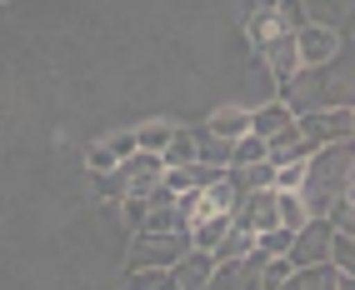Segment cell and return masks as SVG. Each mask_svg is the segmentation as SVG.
<instances>
[{
  "instance_id": "obj_1",
  "label": "cell",
  "mask_w": 355,
  "mask_h": 290,
  "mask_svg": "<svg viewBox=\"0 0 355 290\" xmlns=\"http://www.w3.org/2000/svg\"><path fill=\"white\" fill-rule=\"evenodd\" d=\"M291 115H311V110H330V105H350V60H325V65H300L291 80H280V95Z\"/></svg>"
},
{
  "instance_id": "obj_2",
  "label": "cell",
  "mask_w": 355,
  "mask_h": 290,
  "mask_svg": "<svg viewBox=\"0 0 355 290\" xmlns=\"http://www.w3.org/2000/svg\"><path fill=\"white\" fill-rule=\"evenodd\" d=\"M300 205L305 215H325L340 196H350V140H330L305 160V180H300Z\"/></svg>"
},
{
  "instance_id": "obj_3",
  "label": "cell",
  "mask_w": 355,
  "mask_h": 290,
  "mask_svg": "<svg viewBox=\"0 0 355 290\" xmlns=\"http://www.w3.org/2000/svg\"><path fill=\"white\" fill-rule=\"evenodd\" d=\"M191 250V240H185V230H135V246H130V260L125 271H171V265Z\"/></svg>"
},
{
  "instance_id": "obj_4",
  "label": "cell",
  "mask_w": 355,
  "mask_h": 290,
  "mask_svg": "<svg viewBox=\"0 0 355 290\" xmlns=\"http://www.w3.org/2000/svg\"><path fill=\"white\" fill-rule=\"evenodd\" d=\"M295 130H300V140L311 145V151H320V145H330V140H350V105L295 115Z\"/></svg>"
},
{
  "instance_id": "obj_5",
  "label": "cell",
  "mask_w": 355,
  "mask_h": 290,
  "mask_svg": "<svg viewBox=\"0 0 355 290\" xmlns=\"http://www.w3.org/2000/svg\"><path fill=\"white\" fill-rule=\"evenodd\" d=\"M230 225H245L250 235L275 230L280 225L275 221V190H245V196L235 201V210H230Z\"/></svg>"
},
{
  "instance_id": "obj_6",
  "label": "cell",
  "mask_w": 355,
  "mask_h": 290,
  "mask_svg": "<svg viewBox=\"0 0 355 290\" xmlns=\"http://www.w3.org/2000/svg\"><path fill=\"white\" fill-rule=\"evenodd\" d=\"M330 250V225L320 221V215H311L295 235H291V246H286V260L291 265H320Z\"/></svg>"
},
{
  "instance_id": "obj_7",
  "label": "cell",
  "mask_w": 355,
  "mask_h": 290,
  "mask_svg": "<svg viewBox=\"0 0 355 290\" xmlns=\"http://www.w3.org/2000/svg\"><path fill=\"white\" fill-rule=\"evenodd\" d=\"M295 56L300 65H325L340 56V31H325V26H300L295 31Z\"/></svg>"
},
{
  "instance_id": "obj_8",
  "label": "cell",
  "mask_w": 355,
  "mask_h": 290,
  "mask_svg": "<svg viewBox=\"0 0 355 290\" xmlns=\"http://www.w3.org/2000/svg\"><path fill=\"white\" fill-rule=\"evenodd\" d=\"M115 171L125 176V196H150V190L160 185V155H146V151H135L125 160H115Z\"/></svg>"
},
{
  "instance_id": "obj_9",
  "label": "cell",
  "mask_w": 355,
  "mask_h": 290,
  "mask_svg": "<svg viewBox=\"0 0 355 290\" xmlns=\"http://www.w3.org/2000/svg\"><path fill=\"white\" fill-rule=\"evenodd\" d=\"M210 271H216V255L191 246V250L171 265V290H200V285L210 280Z\"/></svg>"
},
{
  "instance_id": "obj_10",
  "label": "cell",
  "mask_w": 355,
  "mask_h": 290,
  "mask_svg": "<svg viewBox=\"0 0 355 290\" xmlns=\"http://www.w3.org/2000/svg\"><path fill=\"white\" fill-rule=\"evenodd\" d=\"M300 10H305V26L350 35V0H300Z\"/></svg>"
},
{
  "instance_id": "obj_11",
  "label": "cell",
  "mask_w": 355,
  "mask_h": 290,
  "mask_svg": "<svg viewBox=\"0 0 355 290\" xmlns=\"http://www.w3.org/2000/svg\"><path fill=\"white\" fill-rule=\"evenodd\" d=\"M260 60H266V76L280 85V80H291L295 70H300V56H295V35H280L270 40L266 51H260Z\"/></svg>"
},
{
  "instance_id": "obj_12",
  "label": "cell",
  "mask_w": 355,
  "mask_h": 290,
  "mask_svg": "<svg viewBox=\"0 0 355 290\" xmlns=\"http://www.w3.org/2000/svg\"><path fill=\"white\" fill-rule=\"evenodd\" d=\"M245 35H250V45L255 51H266L270 40H280V35H295L286 20H280V10L270 6V10H255V15H245Z\"/></svg>"
},
{
  "instance_id": "obj_13",
  "label": "cell",
  "mask_w": 355,
  "mask_h": 290,
  "mask_svg": "<svg viewBox=\"0 0 355 290\" xmlns=\"http://www.w3.org/2000/svg\"><path fill=\"white\" fill-rule=\"evenodd\" d=\"M266 160H270V165H286V160H311V145L300 140L295 120H291L286 130H275V135L266 140Z\"/></svg>"
},
{
  "instance_id": "obj_14",
  "label": "cell",
  "mask_w": 355,
  "mask_h": 290,
  "mask_svg": "<svg viewBox=\"0 0 355 290\" xmlns=\"http://www.w3.org/2000/svg\"><path fill=\"white\" fill-rule=\"evenodd\" d=\"M291 105L286 101H266V105H260V110H250V135H260V140H270L275 130H286L291 126Z\"/></svg>"
},
{
  "instance_id": "obj_15",
  "label": "cell",
  "mask_w": 355,
  "mask_h": 290,
  "mask_svg": "<svg viewBox=\"0 0 355 290\" xmlns=\"http://www.w3.org/2000/svg\"><path fill=\"white\" fill-rule=\"evenodd\" d=\"M205 130L220 135V140H241V135L250 130V110H241V105H220L216 115L205 120Z\"/></svg>"
},
{
  "instance_id": "obj_16",
  "label": "cell",
  "mask_w": 355,
  "mask_h": 290,
  "mask_svg": "<svg viewBox=\"0 0 355 290\" xmlns=\"http://www.w3.org/2000/svg\"><path fill=\"white\" fill-rule=\"evenodd\" d=\"M250 250H255V235H250L245 225H225V235L210 246V255H216V260H245Z\"/></svg>"
},
{
  "instance_id": "obj_17",
  "label": "cell",
  "mask_w": 355,
  "mask_h": 290,
  "mask_svg": "<svg viewBox=\"0 0 355 290\" xmlns=\"http://www.w3.org/2000/svg\"><path fill=\"white\" fill-rule=\"evenodd\" d=\"M196 160H200V165H216V171H225V165H230V140L210 135V130H196Z\"/></svg>"
},
{
  "instance_id": "obj_18",
  "label": "cell",
  "mask_w": 355,
  "mask_h": 290,
  "mask_svg": "<svg viewBox=\"0 0 355 290\" xmlns=\"http://www.w3.org/2000/svg\"><path fill=\"white\" fill-rule=\"evenodd\" d=\"M171 135H175V126H171V120H146V126L135 130V151H146V155H160Z\"/></svg>"
},
{
  "instance_id": "obj_19",
  "label": "cell",
  "mask_w": 355,
  "mask_h": 290,
  "mask_svg": "<svg viewBox=\"0 0 355 290\" xmlns=\"http://www.w3.org/2000/svg\"><path fill=\"white\" fill-rule=\"evenodd\" d=\"M270 176H275V165H270V160H255V165H235V171H230V180L241 185V196H245V190H270Z\"/></svg>"
},
{
  "instance_id": "obj_20",
  "label": "cell",
  "mask_w": 355,
  "mask_h": 290,
  "mask_svg": "<svg viewBox=\"0 0 355 290\" xmlns=\"http://www.w3.org/2000/svg\"><path fill=\"white\" fill-rule=\"evenodd\" d=\"M191 160H196V130L175 126V135L165 140V151H160V165H191Z\"/></svg>"
},
{
  "instance_id": "obj_21",
  "label": "cell",
  "mask_w": 355,
  "mask_h": 290,
  "mask_svg": "<svg viewBox=\"0 0 355 290\" xmlns=\"http://www.w3.org/2000/svg\"><path fill=\"white\" fill-rule=\"evenodd\" d=\"M255 160H266V140L260 135H241V140H230V165L225 171H235V165H255Z\"/></svg>"
},
{
  "instance_id": "obj_22",
  "label": "cell",
  "mask_w": 355,
  "mask_h": 290,
  "mask_svg": "<svg viewBox=\"0 0 355 290\" xmlns=\"http://www.w3.org/2000/svg\"><path fill=\"white\" fill-rule=\"evenodd\" d=\"M325 260L336 265V271H350V265H355V246H350V230H330V250H325Z\"/></svg>"
},
{
  "instance_id": "obj_23",
  "label": "cell",
  "mask_w": 355,
  "mask_h": 290,
  "mask_svg": "<svg viewBox=\"0 0 355 290\" xmlns=\"http://www.w3.org/2000/svg\"><path fill=\"white\" fill-rule=\"evenodd\" d=\"M125 290H171V271H125Z\"/></svg>"
},
{
  "instance_id": "obj_24",
  "label": "cell",
  "mask_w": 355,
  "mask_h": 290,
  "mask_svg": "<svg viewBox=\"0 0 355 290\" xmlns=\"http://www.w3.org/2000/svg\"><path fill=\"white\" fill-rule=\"evenodd\" d=\"M300 180H305V160H286V165H275L270 190H300Z\"/></svg>"
},
{
  "instance_id": "obj_25",
  "label": "cell",
  "mask_w": 355,
  "mask_h": 290,
  "mask_svg": "<svg viewBox=\"0 0 355 290\" xmlns=\"http://www.w3.org/2000/svg\"><path fill=\"white\" fill-rule=\"evenodd\" d=\"M121 215H125L130 230H140V221H146V196H121Z\"/></svg>"
},
{
  "instance_id": "obj_26",
  "label": "cell",
  "mask_w": 355,
  "mask_h": 290,
  "mask_svg": "<svg viewBox=\"0 0 355 290\" xmlns=\"http://www.w3.org/2000/svg\"><path fill=\"white\" fill-rule=\"evenodd\" d=\"M85 165H90V176H101V171H110V165H115V155L105 151V140H101V145H90V151H85Z\"/></svg>"
},
{
  "instance_id": "obj_27",
  "label": "cell",
  "mask_w": 355,
  "mask_h": 290,
  "mask_svg": "<svg viewBox=\"0 0 355 290\" xmlns=\"http://www.w3.org/2000/svg\"><path fill=\"white\" fill-rule=\"evenodd\" d=\"M105 151H110L115 160H125V155H135V130H121V135H110V140H105Z\"/></svg>"
},
{
  "instance_id": "obj_28",
  "label": "cell",
  "mask_w": 355,
  "mask_h": 290,
  "mask_svg": "<svg viewBox=\"0 0 355 290\" xmlns=\"http://www.w3.org/2000/svg\"><path fill=\"white\" fill-rule=\"evenodd\" d=\"M270 6H275V0H241V10H245V15H255V10H270Z\"/></svg>"
}]
</instances>
